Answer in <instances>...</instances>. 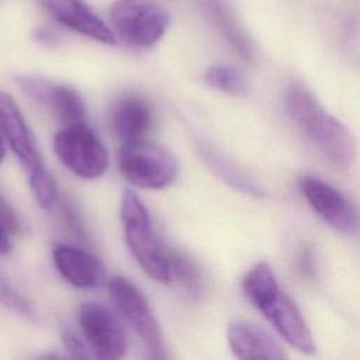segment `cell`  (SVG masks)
Instances as JSON below:
<instances>
[{
	"label": "cell",
	"mask_w": 360,
	"mask_h": 360,
	"mask_svg": "<svg viewBox=\"0 0 360 360\" xmlns=\"http://www.w3.org/2000/svg\"><path fill=\"white\" fill-rule=\"evenodd\" d=\"M118 169L132 186L145 190H162L174 181L177 162L162 145L142 139L121 145Z\"/></svg>",
	"instance_id": "obj_4"
},
{
	"label": "cell",
	"mask_w": 360,
	"mask_h": 360,
	"mask_svg": "<svg viewBox=\"0 0 360 360\" xmlns=\"http://www.w3.org/2000/svg\"><path fill=\"white\" fill-rule=\"evenodd\" d=\"M172 280L176 278L190 294H198L202 285L201 271L197 264L183 253L169 249Z\"/></svg>",
	"instance_id": "obj_19"
},
{
	"label": "cell",
	"mask_w": 360,
	"mask_h": 360,
	"mask_svg": "<svg viewBox=\"0 0 360 360\" xmlns=\"http://www.w3.org/2000/svg\"><path fill=\"white\" fill-rule=\"evenodd\" d=\"M153 118L155 115L150 103L136 93L120 96L110 111L112 132L122 143L142 141L150 131Z\"/></svg>",
	"instance_id": "obj_12"
},
{
	"label": "cell",
	"mask_w": 360,
	"mask_h": 360,
	"mask_svg": "<svg viewBox=\"0 0 360 360\" xmlns=\"http://www.w3.org/2000/svg\"><path fill=\"white\" fill-rule=\"evenodd\" d=\"M298 266L304 276L311 277L314 274V257H312V252L309 248H305L301 250L300 257H298Z\"/></svg>",
	"instance_id": "obj_22"
},
{
	"label": "cell",
	"mask_w": 360,
	"mask_h": 360,
	"mask_svg": "<svg viewBox=\"0 0 360 360\" xmlns=\"http://www.w3.org/2000/svg\"><path fill=\"white\" fill-rule=\"evenodd\" d=\"M198 149L204 162L229 187L256 198H262L267 194L266 188L248 170H245L240 165L224 155L211 143L201 142Z\"/></svg>",
	"instance_id": "obj_17"
},
{
	"label": "cell",
	"mask_w": 360,
	"mask_h": 360,
	"mask_svg": "<svg viewBox=\"0 0 360 360\" xmlns=\"http://www.w3.org/2000/svg\"><path fill=\"white\" fill-rule=\"evenodd\" d=\"M108 292L118 312L142 340L149 360H165L162 330L143 292L122 276L108 281Z\"/></svg>",
	"instance_id": "obj_7"
},
{
	"label": "cell",
	"mask_w": 360,
	"mask_h": 360,
	"mask_svg": "<svg viewBox=\"0 0 360 360\" xmlns=\"http://www.w3.org/2000/svg\"><path fill=\"white\" fill-rule=\"evenodd\" d=\"M63 345L69 354L70 360H93L89 350L83 345V342L70 330H63L62 333Z\"/></svg>",
	"instance_id": "obj_21"
},
{
	"label": "cell",
	"mask_w": 360,
	"mask_h": 360,
	"mask_svg": "<svg viewBox=\"0 0 360 360\" xmlns=\"http://www.w3.org/2000/svg\"><path fill=\"white\" fill-rule=\"evenodd\" d=\"M35 360H63V359L56 353H45V354L37 357Z\"/></svg>",
	"instance_id": "obj_23"
},
{
	"label": "cell",
	"mask_w": 360,
	"mask_h": 360,
	"mask_svg": "<svg viewBox=\"0 0 360 360\" xmlns=\"http://www.w3.org/2000/svg\"><path fill=\"white\" fill-rule=\"evenodd\" d=\"M0 131L10 149L20 160L37 204L49 211L58 202V187L44 165L37 139L27 124L18 104L6 91L0 90Z\"/></svg>",
	"instance_id": "obj_2"
},
{
	"label": "cell",
	"mask_w": 360,
	"mask_h": 360,
	"mask_svg": "<svg viewBox=\"0 0 360 360\" xmlns=\"http://www.w3.org/2000/svg\"><path fill=\"white\" fill-rule=\"evenodd\" d=\"M79 325L96 360H122L127 336L117 316L98 302H83Z\"/></svg>",
	"instance_id": "obj_8"
},
{
	"label": "cell",
	"mask_w": 360,
	"mask_h": 360,
	"mask_svg": "<svg viewBox=\"0 0 360 360\" xmlns=\"http://www.w3.org/2000/svg\"><path fill=\"white\" fill-rule=\"evenodd\" d=\"M52 257L58 273L73 287L94 288L104 281L105 267L103 262L86 249L58 245Z\"/></svg>",
	"instance_id": "obj_15"
},
{
	"label": "cell",
	"mask_w": 360,
	"mask_h": 360,
	"mask_svg": "<svg viewBox=\"0 0 360 360\" xmlns=\"http://www.w3.org/2000/svg\"><path fill=\"white\" fill-rule=\"evenodd\" d=\"M255 307L271 322L278 333L294 347L304 353H314L315 343L312 333L295 304L274 287L255 302Z\"/></svg>",
	"instance_id": "obj_10"
},
{
	"label": "cell",
	"mask_w": 360,
	"mask_h": 360,
	"mask_svg": "<svg viewBox=\"0 0 360 360\" xmlns=\"http://www.w3.org/2000/svg\"><path fill=\"white\" fill-rule=\"evenodd\" d=\"M53 150L69 172L84 180L101 177L108 167V152L87 122L59 129L53 136Z\"/></svg>",
	"instance_id": "obj_6"
},
{
	"label": "cell",
	"mask_w": 360,
	"mask_h": 360,
	"mask_svg": "<svg viewBox=\"0 0 360 360\" xmlns=\"http://www.w3.org/2000/svg\"><path fill=\"white\" fill-rule=\"evenodd\" d=\"M120 218L128 249L142 270L159 283H170L169 249L156 236L149 212L138 194L125 188L121 195Z\"/></svg>",
	"instance_id": "obj_3"
},
{
	"label": "cell",
	"mask_w": 360,
	"mask_h": 360,
	"mask_svg": "<svg viewBox=\"0 0 360 360\" xmlns=\"http://www.w3.org/2000/svg\"><path fill=\"white\" fill-rule=\"evenodd\" d=\"M108 20L118 37L136 48L159 42L170 24L167 11L156 0H115Z\"/></svg>",
	"instance_id": "obj_5"
},
{
	"label": "cell",
	"mask_w": 360,
	"mask_h": 360,
	"mask_svg": "<svg viewBox=\"0 0 360 360\" xmlns=\"http://www.w3.org/2000/svg\"><path fill=\"white\" fill-rule=\"evenodd\" d=\"M298 186L312 210L329 226L345 235L360 232V212L345 194L314 176H302Z\"/></svg>",
	"instance_id": "obj_9"
},
{
	"label": "cell",
	"mask_w": 360,
	"mask_h": 360,
	"mask_svg": "<svg viewBox=\"0 0 360 360\" xmlns=\"http://www.w3.org/2000/svg\"><path fill=\"white\" fill-rule=\"evenodd\" d=\"M284 103L288 117L330 165L340 170L352 166L356 159L354 136L305 83L292 80L285 90Z\"/></svg>",
	"instance_id": "obj_1"
},
{
	"label": "cell",
	"mask_w": 360,
	"mask_h": 360,
	"mask_svg": "<svg viewBox=\"0 0 360 360\" xmlns=\"http://www.w3.org/2000/svg\"><path fill=\"white\" fill-rule=\"evenodd\" d=\"M226 336L231 350L239 360H288L278 343L255 323L233 321Z\"/></svg>",
	"instance_id": "obj_16"
},
{
	"label": "cell",
	"mask_w": 360,
	"mask_h": 360,
	"mask_svg": "<svg viewBox=\"0 0 360 360\" xmlns=\"http://www.w3.org/2000/svg\"><path fill=\"white\" fill-rule=\"evenodd\" d=\"M4 155H6V149H4V138H3V134L0 131V163L3 162L4 159Z\"/></svg>",
	"instance_id": "obj_24"
},
{
	"label": "cell",
	"mask_w": 360,
	"mask_h": 360,
	"mask_svg": "<svg viewBox=\"0 0 360 360\" xmlns=\"http://www.w3.org/2000/svg\"><path fill=\"white\" fill-rule=\"evenodd\" d=\"M18 83L30 97L48 108L63 127L87 122L86 104L73 87L35 76L20 77Z\"/></svg>",
	"instance_id": "obj_11"
},
{
	"label": "cell",
	"mask_w": 360,
	"mask_h": 360,
	"mask_svg": "<svg viewBox=\"0 0 360 360\" xmlns=\"http://www.w3.org/2000/svg\"><path fill=\"white\" fill-rule=\"evenodd\" d=\"M62 25L103 44H114V31L83 0H39Z\"/></svg>",
	"instance_id": "obj_13"
},
{
	"label": "cell",
	"mask_w": 360,
	"mask_h": 360,
	"mask_svg": "<svg viewBox=\"0 0 360 360\" xmlns=\"http://www.w3.org/2000/svg\"><path fill=\"white\" fill-rule=\"evenodd\" d=\"M205 82L211 87L229 96H242L246 93L248 89L246 80L242 73L233 66L222 63L211 65L205 70Z\"/></svg>",
	"instance_id": "obj_18"
},
{
	"label": "cell",
	"mask_w": 360,
	"mask_h": 360,
	"mask_svg": "<svg viewBox=\"0 0 360 360\" xmlns=\"http://www.w3.org/2000/svg\"><path fill=\"white\" fill-rule=\"evenodd\" d=\"M20 232V221L14 208L0 194V255H7L13 248V236Z\"/></svg>",
	"instance_id": "obj_20"
},
{
	"label": "cell",
	"mask_w": 360,
	"mask_h": 360,
	"mask_svg": "<svg viewBox=\"0 0 360 360\" xmlns=\"http://www.w3.org/2000/svg\"><path fill=\"white\" fill-rule=\"evenodd\" d=\"M198 7L235 53L249 63L256 60V45L238 18L229 0H198Z\"/></svg>",
	"instance_id": "obj_14"
}]
</instances>
